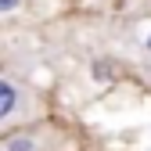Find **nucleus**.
Listing matches in <instances>:
<instances>
[{
    "label": "nucleus",
    "instance_id": "1",
    "mask_svg": "<svg viewBox=\"0 0 151 151\" xmlns=\"http://www.w3.org/2000/svg\"><path fill=\"white\" fill-rule=\"evenodd\" d=\"M29 108H32V97H29L14 79H4V76H0V122L22 119Z\"/></svg>",
    "mask_w": 151,
    "mask_h": 151
},
{
    "label": "nucleus",
    "instance_id": "2",
    "mask_svg": "<svg viewBox=\"0 0 151 151\" xmlns=\"http://www.w3.org/2000/svg\"><path fill=\"white\" fill-rule=\"evenodd\" d=\"M7 151H32V144H29V140H11Z\"/></svg>",
    "mask_w": 151,
    "mask_h": 151
},
{
    "label": "nucleus",
    "instance_id": "3",
    "mask_svg": "<svg viewBox=\"0 0 151 151\" xmlns=\"http://www.w3.org/2000/svg\"><path fill=\"white\" fill-rule=\"evenodd\" d=\"M14 4H18V0H0V11H11Z\"/></svg>",
    "mask_w": 151,
    "mask_h": 151
},
{
    "label": "nucleus",
    "instance_id": "4",
    "mask_svg": "<svg viewBox=\"0 0 151 151\" xmlns=\"http://www.w3.org/2000/svg\"><path fill=\"white\" fill-rule=\"evenodd\" d=\"M147 50H151V36H147Z\"/></svg>",
    "mask_w": 151,
    "mask_h": 151
}]
</instances>
